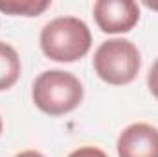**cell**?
Masks as SVG:
<instances>
[{
    "instance_id": "cell-1",
    "label": "cell",
    "mask_w": 158,
    "mask_h": 157,
    "mask_svg": "<svg viewBox=\"0 0 158 157\" xmlns=\"http://www.w3.org/2000/svg\"><path fill=\"white\" fill-rule=\"evenodd\" d=\"M92 35L77 17H59L40 30V48L44 56L59 63H74L90 50Z\"/></svg>"
},
{
    "instance_id": "cell-2",
    "label": "cell",
    "mask_w": 158,
    "mask_h": 157,
    "mask_svg": "<svg viewBox=\"0 0 158 157\" xmlns=\"http://www.w3.org/2000/svg\"><path fill=\"white\" fill-rule=\"evenodd\" d=\"M31 96L42 113L61 117L74 111L83 102V85L72 72L46 70L35 79Z\"/></svg>"
},
{
    "instance_id": "cell-3",
    "label": "cell",
    "mask_w": 158,
    "mask_h": 157,
    "mask_svg": "<svg viewBox=\"0 0 158 157\" xmlns=\"http://www.w3.org/2000/svg\"><path fill=\"white\" fill-rule=\"evenodd\" d=\"M140 52L127 39H109L94 54L96 74L110 85H127L140 70Z\"/></svg>"
},
{
    "instance_id": "cell-4",
    "label": "cell",
    "mask_w": 158,
    "mask_h": 157,
    "mask_svg": "<svg viewBox=\"0 0 158 157\" xmlns=\"http://www.w3.org/2000/svg\"><path fill=\"white\" fill-rule=\"evenodd\" d=\"M94 19L105 34H125L136 26L140 7L132 0H98L94 4Z\"/></svg>"
},
{
    "instance_id": "cell-5",
    "label": "cell",
    "mask_w": 158,
    "mask_h": 157,
    "mask_svg": "<svg viewBox=\"0 0 158 157\" xmlns=\"http://www.w3.org/2000/svg\"><path fill=\"white\" fill-rule=\"evenodd\" d=\"M116 148L119 157H158V129L143 122L131 124L119 133Z\"/></svg>"
},
{
    "instance_id": "cell-6",
    "label": "cell",
    "mask_w": 158,
    "mask_h": 157,
    "mask_svg": "<svg viewBox=\"0 0 158 157\" xmlns=\"http://www.w3.org/2000/svg\"><path fill=\"white\" fill-rule=\"evenodd\" d=\"M20 78V57L17 50L0 41V91L11 89Z\"/></svg>"
},
{
    "instance_id": "cell-7",
    "label": "cell",
    "mask_w": 158,
    "mask_h": 157,
    "mask_svg": "<svg viewBox=\"0 0 158 157\" xmlns=\"http://www.w3.org/2000/svg\"><path fill=\"white\" fill-rule=\"evenodd\" d=\"M50 0H0V11L6 15L37 17L50 7Z\"/></svg>"
},
{
    "instance_id": "cell-8",
    "label": "cell",
    "mask_w": 158,
    "mask_h": 157,
    "mask_svg": "<svg viewBox=\"0 0 158 157\" xmlns=\"http://www.w3.org/2000/svg\"><path fill=\"white\" fill-rule=\"evenodd\" d=\"M68 157H109L103 150L96 148V146H83L76 152H72Z\"/></svg>"
},
{
    "instance_id": "cell-9",
    "label": "cell",
    "mask_w": 158,
    "mask_h": 157,
    "mask_svg": "<svg viewBox=\"0 0 158 157\" xmlns=\"http://www.w3.org/2000/svg\"><path fill=\"white\" fill-rule=\"evenodd\" d=\"M147 85H149V91L153 92V96L158 98V59L153 63V67H151V70H149Z\"/></svg>"
},
{
    "instance_id": "cell-10",
    "label": "cell",
    "mask_w": 158,
    "mask_h": 157,
    "mask_svg": "<svg viewBox=\"0 0 158 157\" xmlns=\"http://www.w3.org/2000/svg\"><path fill=\"white\" fill-rule=\"evenodd\" d=\"M15 157H44V155L40 152H35V150H28V152H22V154H19Z\"/></svg>"
},
{
    "instance_id": "cell-11",
    "label": "cell",
    "mask_w": 158,
    "mask_h": 157,
    "mask_svg": "<svg viewBox=\"0 0 158 157\" xmlns=\"http://www.w3.org/2000/svg\"><path fill=\"white\" fill-rule=\"evenodd\" d=\"M145 6L151 7V9H158V4H155V2H145Z\"/></svg>"
},
{
    "instance_id": "cell-12",
    "label": "cell",
    "mask_w": 158,
    "mask_h": 157,
    "mask_svg": "<svg viewBox=\"0 0 158 157\" xmlns=\"http://www.w3.org/2000/svg\"><path fill=\"white\" fill-rule=\"evenodd\" d=\"M0 133H2V118H0Z\"/></svg>"
}]
</instances>
